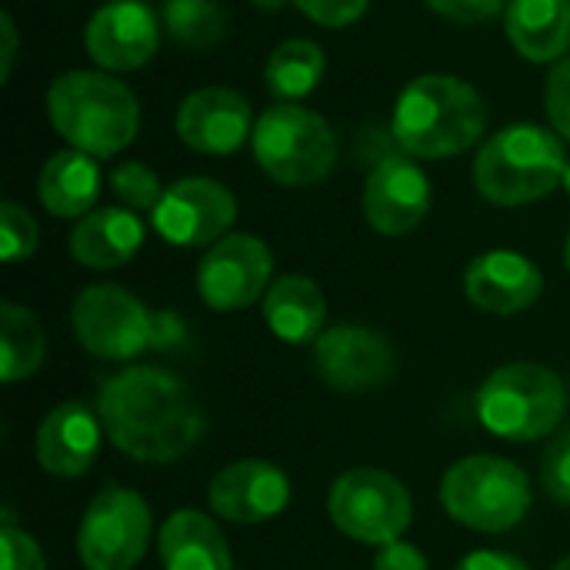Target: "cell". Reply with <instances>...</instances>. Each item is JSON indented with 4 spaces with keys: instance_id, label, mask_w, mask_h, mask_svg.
Listing matches in <instances>:
<instances>
[{
    "instance_id": "cell-1",
    "label": "cell",
    "mask_w": 570,
    "mask_h": 570,
    "mask_svg": "<svg viewBox=\"0 0 570 570\" xmlns=\"http://www.w3.org/2000/svg\"><path fill=\"white\" fill-rule=\"evenodd\" d=\"M97 414L107 441L134 461L174 464L207 431V414L187 381L164 367L137 364L97 391Z\"/></svg>"
},
{
    "instance_id": "cell-2",
    "label": "cell",
    "mask_w": 570,
    "mask_h": 570,
    "mask_svg": "<svg viewBox=\"0 0 570 570\" xmlns=\"http://www.w3.org/2000/svg\"><path fill=\"white\" fill-rule=\"evenodd\" d=\"M488 124L484 97L454 73L414 77L394 104L391 134L414 160H448L471 150Z\"/></svg>"
},
{
    "instance_id": "cell-3",
    "label": "cell",
    "mask_w": 570,
    "mask_h": 570,
    "mask_svg": "<svg viewBox=\"0 0 570 570\" xmlns=\"http://www.w3.org/2000/svg\"><path fill=\"white\" fill-rule=\"evenodd\" d=\"M47 120L90 157H117L140 134L137 94L107 70H67L47 87Z\"/></svg>"
},
{
    "instance_id": "cell-4",
    "label": "cell",
    "mask_w": 570,
    "mask_h": 570,
    "mask_svg": "<svg viewBox=\"0 0 570 570\" xmlns=\"http://www.w3.org/2000/svg\"><path fill=\"white\" fill-rule=\"evenodd\" d=\"M564 140L541 124H511L474 157V187L498 207H524L564 184Z\"/></svg>"
},
{
    "instance_id": "cell-5",
    "label": "cell",
    "mask_w": 570,
    "mask_h": 570,
    "mask_svg": "<svg viewBox=\"0 0 570 570\" xmlns=\"http://www.w3.org/2000/svg\"><path fill=\"white\" fill-rule=\"evenodd\" d=\"M257 167L281 187L321 184L337 164V134L327 117L304 104L267 107L250 134Z\"/></svg>"
},
{
    "instance_id": "cell-6",
    "label": "cell",
    "mask_w": 570,
    "mask_h": 570,
    "mask_svg": "<svg viewBox=\"0 0 570 570\" xmlns=\"http://www.w3.org/2000/svg\"><path fill=\"white\" fill-rule=\"evenodd\" d=\"M441 508L451 521L471 531L504 534L528 518L531 481L514 461L471 454L448 468L441 481Z\"/></svg>"
},
{
    "instance_id": "cell-7",
    "label": "cell",
    "mask_w": 570,
    "mask_h": 570,
    "mask_svg": "<svg viewBox=\"0 0 570 570\" xmlns=\"http://www.w3.org/2000/svg\"><path fill=\"white\" fill-rule=\"evenodd\" d=\"M474 407L481 424L494 438L528 444L548 438L561 424L568 394L554 371L521 361V364L498 367L481 384Z\"/></svg>"
},
{
    "instance_id": "cell-8",
    "label": "cell",
    "mask_w": 570,
    "mask_h": 570,
    "mask_svg": "<svg viewBox=\"0 0 570 570\" xmlns=\"http://www.w3.org/2000/svg\"><path fill=\"white\" fill-rule=\"evenodd\" d=\"M327 514L341 534L357 544H391L411 528L414 504L407 488L381 468H354L341 474L327 494Z\"/></svg>"
},
{
    "instance_id": "cell-9",
    "label": "cell",
    "mask_w": 570,
    "mask_h": 570,
    "mask_svg": "<svg viewBox=\"0 0 570 570\" xmlns=\"http://www.w3.org/2000/svg\"><path fill=\"white\" fill-rule=\"evenodd\" d=\"M147 501L120 484H107L83 511L77 531V558L87 570H134L150 544Z\"/></svg>"
},
{
    "instance_id": "cell-10",
    "label": "cell",
    "mask_w": 570,
    "mask_h": 570,
    "mask_svg": "<svg viewBox=\"0 0 570 570\" xmlns=\"http://www.w3.org/2000/svg\"><path fill=\"white\" fill-rule=\"evenodd\" d=\"M77 344L97 361H130L157 341V317L117 284H90L70 311Z\"/></svg>"
},
{
    "instance_id": "cell-11",
    "label": "cell",
    "mask_w": 570,
    "mask_h": 570,
    "mask_svg": "<svg viewBox=\"0 0 570 570\" xmlns=\"http://www.w3.org/2000/svg\"><path fill=\"white\" fill-rule=\"evenodd\" d=\"M274 254L254 234H227L197 267V294L210 311H244L271 291Z\"/></svg>"
},
{
    "instance_id": "cell-12",
    "label": "cell",
    "mask_w": 570,
    "mask_h": 570,
    "mask_svg": "<svg viewBox=\"0 0 570 570\" xmlns=\"http://www.w3.org/2000/svg\"><path fill=\"white\" fill-rule=\"evenodd\" d=\"M150 217L174 247H214L237 220V197L214 177H184L164 190Z\"/></svg>"
},
{
    "instance_id": "cell-13",
    "label": "cell",
    "mask_w": 570,
    "mask_h": 570,
    "mask_svg": "<svg viewBox=\"0 0 570 570\" xmlns=\"http://www.w3.org/2000/svg\"><path fill=\"white\" fill-rule=\"evenodd\" d=\"M317 377L341 394H371L394 381L397 357L384 334L361 324H337L314 344Z\"/></svg>"
},
{
    "instance_id": "cell-14",
    "label": "cell",
    "mask_w": 570,
    "mask_h": 570,
    "mask_svg": "<svg viewBox=\"0 0 570 570\" xmlns=\"http://www.w3.org/2000/svg\"><path fill=\"white\" fill-rule=\"evenodd\" d=\"M364 217L384 237L417 230L431 210V180L407 154L381 157L364 180Z\"/></svg>"
},
{
    "instance_id": "cell-15",
    "label": "cell",
    "mask_w": 570,
    "mask_h": 570,
    "mask_svg": "<svg viewBox=\"0 0 570 570\" xmlns=\"http://www.w3.org/2000/svg\"><path fill=\"white\" fill-rule=\"evenodd\" d=\"M83 47L107 73L137 70L160 47V20L144 0H110L87 20Z\"/></svg>"
},
{
    "instance_id": "cell-16",
    "label": "cell",
    "mask_w": 570,
    "mask_h": 570,
    "mask_svg": "<svg viewBox=\"0 0 570 570\" xmlns=\"http://www.w3.org/2000/svg\"><path fill=\"white\" fill-rule=\"evenodd\" d=\"M254 124L257 120L244 94L230 87H200L180 100L174 130L194 154L230 157L254 134Z\"/></svg>"
},
{
    "instance_id": "cell-17",
    "label": "cell",
    "mask_w": 570,
    "mask_h": 570,
    "mask_svg": "<svg viewBox=\"0 0 570 570\" xmlns=\"http://www.w3.org/2000/svg\"><path fill=\"white\" fill-rule=\"evenodd\" d=\"M207 501L214 514L230 524H264L287 511L291 481L277 464L261 458H244L220 468L210 478Z\"/></svg>"
},
{
    "instance_id": "cell-18",
    "label": "cell",
    "mask_w": 570,
    "mask_h": 570,
    "mask_svg": "<svg viewBox=\"0 0 570 570\" xmlns=\"http://www.w3.org/2000/svg\"><path fill=\"white\" fill-rule=\"evenodd\" d=\"M464 294L478 311L508 317V314H521L541 301L544 274L531 257H524L518 250H488L468 264Z\"/></svg>"
},
{
    "instance_id": "cell-19",
    "label": "cell",
    "mask_w": 570,
    "mask_h": 570,
    "mask_svg": "<svg viewBox=\"0 0 570 570\" xmlns=\"http://www.w3.org/2000/svg\"><path fill=\"white\" fill-rule=\"evenodd\" d=\"M100 414L80 401L57 404L37 428V461L53 478H80L100 451Z\"/></svg>"
},
{
    "instance_id": "cell-20",
    "label": "cell",
    "mask_w": 570,
    "mask_h": 570,
    "mask_svg": "<svg viewBox=\"0 0 570 570\" xmlns=\"http://www.w3.org/2000/svg\"><path fill=\"white\" fill-rule=\"evenodd\" d=\"M144 244V224L127 207H97L70 230V257L90 271L127 264Z\"/></svg>"
},
{
    "instance_id": "cell-21",
    "label": "cell",
    "mask_w": 570,
    "mask_h": 570,
    "mask_svg": "<svg viewBox=\"0 0 570 570\" xmlns=\"http://www.w3.org/2000/svg\"><path fill=\"white\" fill-rule=\"evenodd\" d=\"M504 33L531 63H558L570 50V0H508Z\"/></svg>"
},
{
    "instance_id": "cell-22",
    "label": "cell",
    "mask_w": 570,
    "mask_h": 570,
    "mask_svg": "<svg viewBox=\"0 0 570 570\" xmlns=\"http://www.w3.org/2000/svg\"><path fill=\"white\" fill-rule=\"evenodd\" d=\"M164 570H234L224 531L200 511H174L157 538Z\"/></svg>"
},
{
    "instance_id": "cell-23",
    "label": "cell",
    "mask_w": 570,
    "mask_h": 570,
    "mask_svg": "<svg viewBox=\"0 0 570 570\" xmlns=\"http://www.w3.org/2000/svg\"><path fill=\"white\" fill-rule=\"evenodd\" d=\"M37 194L43 210L53 217L80 220L94 210L100 197V167L97 157L83 150H57L43 160L37 177Z\"/></svg>"
},
{
    "instance_id": "cell-24",
    "label": "cell",
    "mask_w": 570,
    "mask_h": 570,
    "mask_svg": "<svg viewBox=\"0 0 570 570\" xmlns=\"http://www.w3.org/2000/svg\"><path fill=\"white\" fill-rule=\"evenodd\" d=\"M264 321L287 344H317L327 321L324 291L304 274L277 277L264 294Z\"/></svg>"
},
{
    "instance_id": "cell-25",
    "label": "cell",
    "mask_w": 570,
    "mask_h": 570,
    "mask_svg": "<svg viewBox=\"0 0 570 570\" xmlns=\"http://www.w3.org/2000/svg\"><path fill=\"white\" fill-rule=\"evenodd\" d=\"M324 67H327V57L321 43L307 37H291L281 47H274V53L267 57L264 83L277 104H301L324 80Z\"/></svg>"
},
{
    "instance_id": "cell-26",
    "label": "cell",
    "mask_w": 570,
    "mask_h": 570,
    "mask_svg": "<svg viewBox=\"0 0 570 570\" xmlns=\"http://www.w3.org/2000/svg\"><path fill=\"white\" fill-rule=\"evenodd\" d=\"M47 354V337L43 327L37 324V317L13 304L3 301L0 304V377L3 384H17L23 377H30Z\"/></svg>"
},
{
    "instance_id": "cell-27",
    "label": "cell",
    "mask_w": 570,
    "mask_h": 570,
    "mask_svg": "<svg viewBox=\"0 0 570 570\" xmlns=\"http://www.w3.org/2000/svg\"><path fill=\"white\" fill-rule=\"evenodd\" d=\"M160 23L174 43L187 50H207L227 33V7L220 0H164Z\"/></svg>"
},
{
    "instance_id": "cell-28",
    "label": "cell",
    "mask_w": 570,
    "mask_h": 570,
    "mask_svg": "<svg viewBox=\"0 0 570 570\" xmlns=\"http://www.w3.org/2000/svg\"><path fill=\"white\" fill-rule=\"evenodd\" d=\"M110 190L117 194V200L127 210H150L154 214V207L160 204L167 187H160V177L147 164L124 160L110 170Z\"/></svg>"
},
{
    "instance_id": "cell-29",
    "label": "cell",
    "mask_w": 570,
    "mask_h": 570,
    "mask_svg": "<svg viewBox=\"0 0 570 570\" xmlns=\"http://www.w3.org/2000/svg\"><path fill=\"white\" fill-rule=\"evenodd\" d=\"M37 244H40V230H37V220L27 214V207L3 200L0 204V257L7 264L27 261L33 257Z\"/></svg>"
},
{
    "instance_id": "cell-30",
    "label": "cell",
    "mask_w": 570,
    "mask_h": 570,
    "mask_svg": "<svg viewBox=\"0 0 570 570\" xmlns=\"http://www.w3.org/2000/svg\"><path fill=\"white\" fill-rule=\"evenodd\" d=\"M541 488L554 504L570 508V431L551 441L541 461Z\"/></svg>"
},
{
    "instance_id": "cell-31",
    "label": "cell",
    "mask_w": 570,
    "mask_h": 570,
    "mask_svg": "<svg viewBox=\"0 0 570 570\" xmlns=\"http://www.w3.org/2000/svg\"><path fill=\"white\" fill-rule=\"evenodd\" d=\"M544 107H548V120L551 130L570 140V53L564 60H558L548 73V90H544Z\"/></svg>"
},
{
    "instance_id": "cell-32",
    "label": "cell",
    "mask_w": 570,
    "mask_h": 570,
    "mask_svg": "<svg viewBox=\"0 0 570 570\" xmlns=\"http://www.w3.org/2000/svg\"><path fill=\"white\" fill-rule=\"evenodd\" d=\"M307 20L321 23V27H351L357 23L364 13H367V3L371 0H291Z\"/></svg>"
},
{
    "instance_id": "cell-33",
    "label": "cell",
    "mask_w": 570,
    "mask_h": 570,
    "mask_svg": "<svg viewBox=\"0 0 570 570\" xmlns=\"http://www.w3.org/2000/svg\"><path fill=\"white\" fill-rule=\"evenodd\" d=\"M0 554H3V570H47L40 544L17 524L0 528Z\"/></svg>"
},
{
    "instance_id": "cell-34",
    "label": "cell",
    "mask_w": 570,
    "mask_h": 570,
    "mask_svg": "<svg viewBox=\"0 0 570 570\" xmlns=\"http://www.w3.org/2000/svg\"><path fill=\"white\" fill-rule=\"evenodd\" d=\"M424 3L454 23H488L508 10V0H424Z\"/></svg>"
},
{
    "instance_id": "cell-35",
    "label": "cell",
    "mask_w": 570,
    "mask_h": 570,
    "mask_svg": "<svg viewBox=\"0 0 570 570\" xmlns=\"http://www.w3.org/2000/svg\"><path fill=\"white\" fill-rule=\"evenodd\" d=\"M374 570H431L428 558L414 548V544H404V541H391L377 551L374 558Z\"/></svg>"
},
{
    "instance_id": "cell-36",
    "label": "cell",
    "mask_w": 570,
    "mask_h": 570,
    "mask_svg": "<svg viewBox=\"0 0 570 570\" xmlns=\"http://www.w3.org/2000/svg\"><path fill=\"white\" fill-rule=\"evenodd\" d=\"M454 570H531L521 558L504 554V551H474L468 554Z\"/></svg>"
},
{
    "instance_id": "cell-37",
    "label": "cell",
    "mask_w": 570,
    "mask_h": 570,
    "mask_svg": "<svg viewBox=\"0 0 570 570\" xmlns=\"http://www.w3.org/2000/svg\"><path fill=\"white\" fill-rule=\"evenodd\" d=\"M0 37H3V67H0V80L7 83L13 73V60H17V23L10 13L0 17Z\"/></svg>"
},
{
    "instance_id": "cell-38",
    "label": "cell",
    "mask_w": 570,
    "mask_h": 570,
    "mask_svg": "<svg viewBox=\"0 0 570 570\" xmlns=\"http://www.w3.org/2000/svg\"><path fill=\"white\" fill-rule=\"evenodd\" d=\"M257 10H267V13H274V10H281V7H287L291 0H250Z\"/></svg>"
},
{
    "instance_id": "cell-39",
    "label": "cell",
    "mask_w": 570,
    "mask_h": 570,
    "mask_svg": "<svg viewBox=\"0 0 570 570\" xmlns=\"http://www.w3.org/2000/svg\"><path fill=\"white\" fill-rule=\"evenodd\" d=\"M564 264H568V271H570V234H568V244H564Z\"/></svg>"
},
{
    "instance_id": "cell-40",
    "label": "cell",
    "mask_w": 570,
    "mask_h": 570,
    "mask_svg": "<svg viewBox=\"0 0 570 570\" xmlns=\"http://www.w3.org/2000/svg\"><path fill=\"white\" fill-rule=\"evenodd\" d=\"M554 570H570V554L561 561V564H554Z\"/></svg>"
},
{
    "instance_id": "cell-41",
    "label": "cell",
    "mask_w": 570,
    "mask_h": 570,
    "mask_svg": "<svg viewBox=\"0 0 570 570\" xmlns=\"http://www.w3.org/2000/svg\"><path fill=\"white\" fill-rule=\"evenodd\" d=\"M564 190L570 194V160H568V170H564Z\"/></svg>"
}]
</instances>
